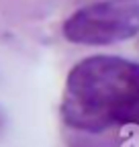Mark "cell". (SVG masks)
<instances>
[{"label": "cell", "instance_id": "6da1fadb", "mask_svg": "<svg viewBox=\"0 0 139 147\" xmlns=\"http://www.w3.org/2000/svg\"><path fill=\"white\" fill-rule=\"evenodd\" d=\"M59 113L70 129L102 133L139 129V63L119 55H92L70 69Z\"/></svg>", "mask_w": 139, "mask_h": 147}, {"label": "cell", "instance_id": "7a4b0ae2", "mask_svg": "<svg viewBox=\"0 0 139 147\" xmlns=\"http://www.w3.org/2000/svg\"><path fill=\"white\" fill-rule=\"evenodd\" d=\"M76 45H113L139 35V0H96L72 12L61 27Z\"/></svg>", "mask_w": 139, "mask_h": 147}]
</instances>
